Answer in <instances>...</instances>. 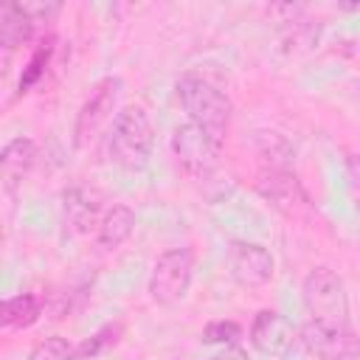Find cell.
Segmentation results:
<instances>
[{
  "instance_id": "5",
  "label": "cell",
  "mask_w": 360,
  "mask_h": 360,
  "mask_svg": "<svg viewBox=\"0 0 360 360\" xmlns=\"http://www.w3.org/2000/svg\"><path fill=\"white\" fill-rule=\"evenodd\" d=\"M172 149H174L177 160L183 163V169L197 180H208L219 169V149L222 146L211 135H205L200 127H194L191 121L180 124L174 129Z\"/></svg>"
},
{
  "instance_id": "3",
  "label": "cell",
  "mask_w": 360,
  "mask_h": 360,
  "mask_svg": "<svg viewBox=\"0 0 360 360\" xmlns=\"http://www.w3.org/2000/svg\"><path fill=\"white\" fill-rule=\"evenodd\" d=\"M301 298L309 323L352 332L346 284L332 267H312L301 284Z\"/></svg>"
},
{
  "instance_id": "2",
  "label": "cell",
  "mask_w": 360,
  "mask_h": 360,
  "mask_svg": "<svg viewBox=\"0 0 360 360\" xmlns=\"http://www.w3.org/2000/svg\"><path fill=\"white\" fill-rule=\"evenodd\" d=\"M152 149H155V127L149 112L138 104L124 107L115 115L112 129L107 135L110 160L127 172H138L149 163Z\"/></svg>"
},
{
  "instance_id": "16",
  "label": "cell",
  "mask_w": 360,
  "mask_h": 360,
  "mask_svg": "<svg viewBox=\"0 0 360 360\" xmlns=\"http://www.w3.org/2000/svg\"><path fill=\"white\" fill-rule=\"evenodd\" d=\"M28 360H76V349L65 338L51 335L28 352Z\"/></svg>"
},
{
  "instance_id": "18",
  "label": "cell",
  "mask_w": 360,
  "mask_h": 360,
  "mask_svg": "<svg viewBox=\"0 0 360 360\" xmlns=\"http://www.w3.org/2000/svg\"><path fill=\"white\" fill-rule=\"evenodd\" d=\"M118 332H121V323H107L104 329H98L90 340H84V343L76 349V360H90V357H96L104 346H110V343L118 340Z\"/></svg>"
},
{
  "instance_id": "8",
  "label": "cell",
  "mask_w": 360,
  "mask_h": 360,
  "mask_svg": "<svg viewBox=\"0 0 360 360\" xmlns=\"http://www.w3.org/2000/svg\"><path fill=\"white\" fill-rule=\"evenodd\" d=\"M256 188L262 191L264 200H270V202H273L281 214H287V217L301 219V217H307V214L312 211V202H309L307 188H304L301 180H298L292 172H287L284 166H270V169H264V172L259 174V180H256Z\"/></svg>"
},
{
  "instance_id": "12",
  "label": "cell",
  "mask_w": 360,
  "mask_h": 360,
  "mask_svg": "<svg viewBox=\"0 0 360 360\" xmlns=\"http://www.w3.org/2000/svg\"><path fill=\"white\" fill-rule=\"evenodd\" d=\"M132 231H135V211L129 205L118 202V205L104 211V217L96 228V242L104 250H115L132 236Z\"/></svg>"
},
{
  "instance_id": "14",
  "label": "cell",
  "mask_w": 360,
  "mask_h": 360,
  "mask_svg": "<svg viewBox=\"0 0 360 360\" xmlns=\"http://www.w3.org/2000/svg\"><path fill=\"white\" fill-rule=\"evenodd\" d=\"M37 158H39V149L31 138H14L3 146V155H0V166H3V177L6 183H20L34 166H37Z\"/></svg>"
},
{
  "instance_id": "11",
  "label": "cell",
  "mask_w": 360,
  "mask_h": 360,
  "mask_svg": "<svg viewBox=\"0 0 360 360\" xmlns=\"http://www.w3.org/2000/svg\"><path fill=\"white\" fill-rule=\"evenodd\" d=\"M250 343L262 354L278 357L292 346V326L276 309H262V312H256V318L250 323Z\"/></svg>"
},
{
  "instance_id": "9",
  "label": "cell",
  "mask_w": 360,
  "mask_h": 360,
  "mask_svg": "<svg viewBox=\"0 0 360 360\" xmlns=\"http://www.w3.org/2000/svg\"><path fill=\"white\" fill-rule=\"evenodd\" d=\"M62 217H65V225L76 233H87L93 225L98 228V222L104 217L101 191L87 183H70L62 191Z\"/></svg>"
},
{
  "instance_id": "7",
  "label": "cell",
  "mask_w": 360,
  "mask_h": 360,
  "mask_svg": "<svg viewBox=\"0 0 360 360\" xmlns=\"http://www.w3.org/2000/svg\"><path fill=\"white\" fill-rule=\"evenodd\" d=\"M225 267L239 287L253 290V287H264L273 278L276 259L259 242H231L225 250Z\"/></svg>"
},
{
  "instance_id": "10",
  "label": "cell",
  "mask_w": 360,
  "mask_h": 360,
  "mask_svg": "<svg viewBox=\"0 0 360 360\" xmlns=\"http://www.w3.org/2000/svg\"><path fill=\"white\" fill-rule=\"evenodd\" d=\"M298 340L304 343V349L321 360H346L349 354L357 352V338L354 332H340V329H329V326H318L304 321Z\"/></svg>"
},
{
  "instance_id": "4",
  "label": "cell",
  "mask_w": 360,
  "mask_h": 360,
  "mask_svg": "<svg viewBox=\"0 0 360 360\" xmlns=\"http://www.w3.org/2000/svg\"><path fill=\"white\" fill-rule=\"evenodd\" d=\"M194 276V250L191 248H169L163 250L149 276V295L160 307H174L186 298Z\"/></svg>"
},
{
  "instance_id": "19",
  "label": "cell",
  "mask_w": 360,
  "mask_h": 360,
  "mask_svg": "<svg viewBox=\"0 0 360 360\" xmlns=\"http://www.w3.org/2000/svg\"><path fill=\"white\" fill-rule=\"evenodd\" d=\"M239 335H242V329L233 321H211L202 329V340L211 346H233L239 340Z\"/></svg>"
},
{
  "instance_id": "1",
  "label": "cell",
  "mask_w": 360,
  "mask_h": 360,
  "mask_svg": "<svg viewBox=\"0 0 360 360\" xmlns=\"http://www.w3.org/2000/svg\"><path fill=\"white\" fill-rule=\"evenodd\" d=\"M180 107L186 110L188 121L194 127H200L205 135H211L219 146L225 143L228 127H231V115H233V104L231 98L211 82L200 79V76H183L174 84Z\"/></svg>"
},
{
  "instance_id": "15",
  "label": "cell",
  "mask_w": 360,
  "mask_h": 360,
  "mask_svg": "<svg viewBox=\"0 0 360 360\" xmlns=\"http://www.w3.org/2000/svg\"><path fill=\"white\" fill-rule=\"evenodd\" d=\"M42 312V301L34 292H20L14 298H6L3 304V326L8 329H25L31 326Z\"/></svg>"
},
{
  "instance_id": "21",
  "label": "cell",
  "mask_w": 360,
  "mask_h": 360,
  "mask_svg": "<svg viewBox=\"0 0 360 360\" xmlns=\"http://www.w3.org/2000/svg\"><path fill=\"white\" fill-rule=\"evenodd\" d=\"M208 360H250V357L239 343H233V346H219Z\"/></svg>"
},
{
  "instance_id": "17",
  "label": "cell",
  "mask_w": 360,
  "mask_h": 360,
  "mask_svg": "<svg viewBox=\"0 0 360 360\" xmlns=\"http://www.w3.org/2000/svg\"><path fill=\"white\" fill-rule=\"evenodd\" d=\"M51 53H53V45H51V39L48 42H42L34 53H31V59H28V65H25V70H22V76H20V93L22 90H31L39 79H42V73H45V65H48V59H51Z\"/></svg>"
},
{
  "instance_id": "20",
  "label": "cell",
  "mask_w": 360,
  "mask_h": 360,
  "mask_svg": "<svg viewBox=\"0 0 360 360\" xmlns=\"http://www.w3.org/2000/svg\"><path fill=\"white\" fill-rule=\"evenodd\" d=\"M315 39H318V25H309L307 20H301L295 25H290V31L284 37V45L290 51H304V48L315 45Z\"/></svg>"
},
{
  "instance_id": "13",
  "label": "cell",
  "mask_w": 360,
  "mask_h": 360,
  "mask_svg": "<svg viewBox=\"0 0 360 360\" xmlns=\"http://www.w3.org/2000/svg\"><path fill=\"white\" fill-rule=\"evenodd\" d=\"M37 20L31 17V11L20 3H8L0 8V45L6 48V53L17 51L20 45H25L34 34Z\"/></svg>"
},
{
  "instance_id": "6",
  "label": "cell",
  "mask_w": 360,
  "mask_h": 360,
  "mask_svg": "<svg viewBox=\"0 0 360 360\" xmlns=\"http://www.w3.org/2000/svg\"><path fill=\"white\" fill-rule=\"evenodd\" d=\"M118 93H121V79H115V76H107L93 87L87 101L82 104V110L76 115V127H73V141L79 149L93 143L98 138V132L107 127V121L112 118Z\"/></svg>"
}]
</instances>
